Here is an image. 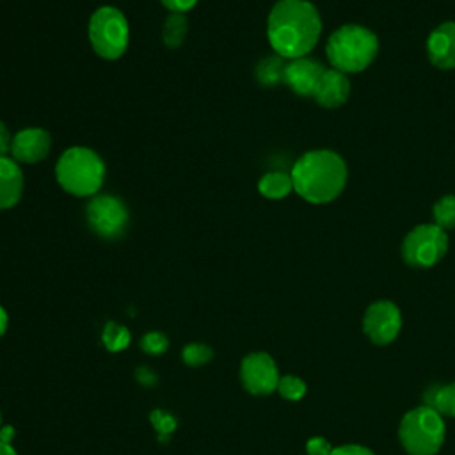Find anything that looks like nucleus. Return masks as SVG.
I'll return each mask as SVG.
<instances>
[{
  "label": "nucleus",
  "instance_id": "nucleus-25",
  "mask_svg": "<svg viewBox=\"0 0 455 455\" xmlns=\"http://www.w3.org/2000/svg\"><path fill=\"white\" fill-rule=\"evenodd\" d=\"M167 338L160 332H148L142 339H140V347L148 352V354H162L167 350Z\"/></svg>",
  "mask_w": 455,
  "mask_h": 455
},
{
  "label": "nucleus",
  "instance_id": "nucleus-2",
  "mask_svg": "<svg viewBox=\"0 0 455 455\" xmlns=\"http://www.w3.org/2000/svg\"><path fill=\"white\" fill-rule=\"evenodd\" d=\"M293 190L307 203L325 204L334 201L345 188L347 164L332 149H313L304 153L291 167Z\"/></svg>",
  "mask_w": 455,
  "mask_h": 455
},
{
  "label": "nucleus",
  "instance_id": "nucleus-7",
  "mask_svg": "<svg viewBox=\"0 0 455 455\" xmlns=\"http://www.w3.org/2000/svg\"><path fill=\"white\" fill-rule=\"evenodd\" d=\"M448 251V235L439 226L418 224L402 242V258L409 267L428 268L439 263Z\"/></svg>",
  "mask_w": 455,
  "mask_h": 455
},
{
  "label": "nucleus",
  "instance_id": "nucleus-5",
  "mask_svg": "<svg viewBox=\"0 0 455 455\" xmlns=\"http://www.w3.org/2000/svg\"><path fill=\"white\" fill-rule=\"evenodd\" d=\"M400 439L411 455H434L444 441V421L434 409L416 407L402 418Z\"/></svg>",
  "mask_w": 455,
  "mask_h": 455
},
{
  "label": "nucleus",
  "instance_id": "nucleus-3",
  "mask_svg": "<svg viewBox=\"0 0 455 455\" xmlns=\"http://www.w3.org/2000/svg\"><path fill=\"white\" fill-rule=\"evenodd\" d=\"M379 53L377 36L355 23L336 28L325 44V55L329 64L341 73H361L364 71Z\"/></svg>",
  "mask_w": 455,
  "mask_h": 455
},
{
  "label": "nucleus",
  "instance_id": "nucleus-31",
  "mask_svg": "<svg viewBox=\"0 0 455 455\" xmlns=\"http://www.w3.org/2000/svg\"><path fill=\"white\" fill-rule=\"evenodd\" d=\"M5 329H7V313H5V309L0 306V336L5 332Z\"/></svg>",
  "mask_w": 455,
  "mask_h": 455
},
{
  "label": "nucleus",
  "instance_id": "nucleus-13",
  "mask_svg": "<svg viewBox=\"0 0 455 455\" xmlns=\"http://www.w3.org/2000/svg\"><path fill=\"white\" fill-rule=\"evenodd\" d=\"M52 146V137L43 128H25L12 137L11 153L16 162L36 164L43 160Z\"/></svg>",
  "mask_w": 455,
  "mask_h": 455
},
{
  "label": "nucleus",
  "instance_id": "nucleus-14",
  "mask_svg": "<svg viewBox=\"0 0 455 455\" xmlns=\"http://www.w3.org/2000/svg\"><path fill=\"white\" fill-rule=\"evenodd\" d=\"M350 96V80L345 73L331 68L325 69L313 92L315 101L323 108H339Z\"/></svg>",
  "mask_w": 455,
  "mask_h": 455
},
{
  "label": "nucleus",
  "instance_id": "nucleus-28",
  "mask_svg": "<svg viewBox=\"0 0 455 455\" xmlns=\"http://www.w3.org/2000/svg\"><path fill=\"white\" fill-rule=\"evenodd\" d=\"M331 455H373L368 448L357 446V444H347V446H338L332 448Z\"/></svg>",
  "mask_w": 455,
  "mask_h": 455
},
{
  "label": "nucleus",
  "instance_id": "nucleus-9",
  "mask_svg": "<svg viewBox=\"0 0 455 455\" xmlns=\"http://www.w3.org/2000/svg\"><path fill=\"white\" fill-rule=\"evenodd\" d=\"M400 327L402 315L398 306H395L391 300H377L368 306L363 318V329L373 343H391L400 332Z\"/></svg>",
  "mask_w": 455,
  "mask_h": 455
},
{
  "label": "nucleus",
  "instance_id": "nucleus-15",
  "mask_svg": "<svg viewBox=\"0 0 455 455\" xmlns=\"http://www.w3.org/2000/svg\"><path fill=\"white\" fill-rule=\"evenodd\" d=\"M23 194V172L14 158L0 156V210L12 208Z\"/></svg>",
  "mask_w": 455,
  "mask_h": 455
},
{
  "label": "nucleus",
  "instance_id": "nucleus-34",
  "mask_svg": "<svg viewBox=\"0 0 455 455\" xmlns=\"http://www.w3.org/2000/svg\"><path fill=\"white\" fill-rule=\"evenodd\" d=\"M0 428H2V414H0Z\"/></svg>",
  "mask_w": 455,
  "mask_h": 455
},
{
  "label": "nucleus",
  "instance_id": "nucleus-30",
  "mask_svg": "<svg viewBox=\"0 0 455 455\" xmlns=\"http://www.w3.org/2000/svg\"><path fill=\"white\" fill-rule=\"evenodd\" d=\"M12 437H14V428H12L11 425H5V427L0 428V441H2V443L11 444Z\"/></svg>",
  "mask_w": 455,
  "mask_h": 455
},
{
  "label": "nucleus",
  "instance_id": "nucleus-4",
  "mask_svg": "<svg viewBox=\"0 0 455 455\" xmlns=\"http://www.w3.org/2000/svg\"><path fill=\"white\" fill-rule=\"evenodd\" d=\"M59 185L71 196H94L105 178V164L96 151L84 146L66 149L55 165Z\"/></svg>",
  "mask_w": 455,
  "mask_h": 455
},
{
  "label": "nucleus",
  "instance_id": "nucleus-22",
  "mask_svg": "<svg viewBox=\"0 0 455 455\" xmlns=\"http://www.w3.org/2000/svg\"><path fill=\"white\" fill-rule=\"evenodd\" d=\"M277 391L281 393L283 398L286 400H300L306 393V384L302 379L293 377V375H286L279 379L277 384Z\"/></svg>",
  "mask_w": 455,
  "mask_h": 455
},
{
  "label": "nucleus",
  "instance_id": "nucleus-12",
  "mask_svg": "<svg viewBox=\"0 0 455 455\" xmlns=\"http://www.w3.org/2000/svg\"><path fill=\"white\" fill-rule=\"evenodd\" d=\"M427 57L437 69L455 68V21L437 25L427 39Z\"/></svg>",
  "mask_w": 455,
  "mask_h": 455
},
{
  "label": "nucleus",
  "instance_id": "nucleus-29",
  "mask_svg": "<svg viewBox=\"0 0 455 455\" xmlns=\"http://www.w3.org/2000/svg\"><path fill=\"white\" fill-rule=\"evenodd\" d=\"M11 144H12V139L9 135V130L0 121V156H7V153L11 151Z\"/></svg>",
  "mask_w": 455,
  "mask_h": 455
},
{
  "label": "nucleus",
  "instance_id": "nucleus-11",
  "mask_svg": "<svg viewBox=\"0 0 455 455\" xmlns=\"http://www.w3.org/2000/svg\"><path fill=\"white\" fill-rule=\"evenodd\" d=\"M325 68L309 57H299L286 62L283 82L299 96H313Z\"/></svg>",
  "mask_w": 455,
  "mask_h": 455
},
{
  "label": "nucleus",
  "instance_id": "nucleus-33",
  "mask_svg": "<svg viewBox=\"0 0 455 455\" xmlns=\"http://www.w3.org/2000/svg\"><path fill=\"white\" fill-rule=\"evenodd\" d=\"M142 373H144V371H140V373H139V379H142ZM153 380H155V377L149 373V375H146V379H144L142 382H144V384H149V382H153Z\"/></svg>",
  "mask_w": 455,
  "mask_h": 455
},
{
  "label": "nucleus",
  "instance_id": "nucleus-8",
  "mask_svg": "<svg viewBox=\"0 0 455 455\" xmlns=\"http://www.w3.org/2000/svg\"><path fill=\"white\" fill-rule=\"evenodd\" d=\"M85 219L96 235L116 238L128 224V210L124 203L114 196H94L85 208Z\"/></svg>",
  "mask_w": 455,
  "mask_h": 455
},
{
  "label": "nucleus",
  "instance_id": "nucleus-21",
  "mask_svg": "<svg viewBox=\"0 0 455 455\" xmlns=\"http://www.w3.org/2000/svg\"><path fill=\"white\" fill-rule=\"evenodd\" d=\"M103 345L112 352L124 350L130 345V331L119 323L108 322L103 329Z\"/></svg>",
  "mask_w": 455,
  "mask_h": 455
},
{
  "label": "nucleus",
  "instance_id": "nucleus-23",
  "mask_svg": "<svg viewBox=\"0 0 455 455\" xmlns=\"http://www.w3.org/2000/svg\"><path fill=\"white\" fill-rule=\"evenodd\" d=\"M212 348L201 343H190L183 348V361L190 366H199L204 364L212 359Z\"/></svg>",
  "mask_w": 455,
  "mask_h": 455
},
{
  "label": "nucleus",
  "instance_id": "nucleus-32",
  "mask_svg": "<svg viewBox=\"0 0 455 455\" xmlns=\"http://www.w3.org/2000/svg\"><path fill=\"white\" fill-rule=\"evenodd\" d=\"M0 455H16V451L12 450V446H11V444H7V443H2V441H0Z\"/></svg>",
  "mask_w": 455,
  "mask_h": 455
},
{
  "label": "nucleus",
  "instance_id": "nucleus-27",
  "mask_svg": "<svg viewBox=\"0 0 455 455\" xmlns=\"http://www.w3.org/2000/svg\"><path fill=\"white\" fill-rule=\"evenodd\" d=\"M164 4V7H167L171 12H187L190 11L197 0H160Z\"/></svg>",
  "mask_w": 455,
  "mask_h": 455
},
{
  "label": "nucleus",
  "instance_id": "nucleus-24",
  "mask_svg": "<svg viewBox=\"0 0 455 455\" xmlns=\"http://www.w3.org/2000/svg\"><path fill=\"white\" fill-rule=\"evenodd\" d=\"M151 423L155 425V428L158 430L160 434V439H167V435L176 428V419L174 416L167 414V412H162V411H153L151 412Z\"/></svg>",
  "mask_w": 455,
  "mask_h": 455
},
{
  "label": "nucleus",
  "instance_id": "nucleus-17",
  "mask_svg": "<svg viewBox=\"0 0 455 455\" xmlns=\"http://www.w3.org/2000/svg\"><path fill=\"white\" fill-rule=\"evenodd\" d=\"M258 190L267 199H283L293 190V181L290 174L281 171H272L259 178Z\"/></svg>",
  "mask_w": 455,
  "mask_h": 455
},
{
  "label": "nucleus",
  "instance_id": "nucleus-16",
  "mask_svg": "<svg viewBox=\"0 0 455 455\" xmlns=\"http://www.w3.org/2000/svg\"><path fill=\"white\" fill-rule=\"evenodd\" d=\"M423 405L434 409L441 416H455V382L446 386H430L423 393Z\"/></svg>",
  "mask_w": 455,
  "mask_h": 455
},
{
  "label": "nucleus",
  "instance_id": "nucleus-6",
  "mask_svg": "<svg viewBox=\"0 0 455 455\" xmlns=\"http://www.w3.org/2000/svg\"><path fill=\"white\" fill-rule=\"evenodd\" d=\"M128 36V21L119 9L103 5L92 12L89 20V41L100 57L107 60L119 59L126 52Z\"/></svg>",
  "mask_w": 455,
  "mask_h": 455
},
{
  "label": "nucleus",
  "instance_id": "nucleus-1",
  "mask_svg": "<svg viewBox=\"0 0 455 455\" xmlns=\"http://www.w3.org/2000/svg\"><path fill=\"white\" fill-rule=\"evenodd\" d=\"M322 34V20L309 0H277L268 12L267 37L283 59L306 57Z\"/></svg>",
  "mask_w": 455,
  "mask_h": 455
},
{
  "label": "nucleus",
  "instance_id": "nucleus-20",
  "mask_svg": "<svg viewBox=\"0 0 455 455\" xmlns=\"http://www.w3.org/2000/svg\"><path fill=\"white\" fill-rule=\"evenodd\" d=\"M432 217L434 224L439 226L441 229H453L455 228V196L446 194L441 199L435 201L432 208Z\"/></svg>",
  "mask_w": 455,
  "mask_h": 455
},
{
  "label": "nucleus",
  "instance_id": "nucleus-26",
  "mask_svg": "<svg viewBox=\"0 0 455 455\" xmlns=\"http://www.w3.org/2000/svg\"><path fill=\"white\" fill-rule=\"evenodd\" d=\"M307 455H331L332 448L323 437H311L306 444Z\"/></svg>",
  "mask_w": 455,
  "mask_h": 455
},
{
  "label": "nucleus",
  "instance_id": "nucleus-10",
  "mask_svg": "<svg viewBox=\"0 0 455 455\" xmlns=\"http://www.w3.org/2000/svg\"><path fill=\"white\" fill-rule=\"evenodd\" d=\"M242 382L252 395H268L277 389L279 371L274 359L265 352L249 354L240 368Z\"/></svg>",
  "mask_w": 455,
  "mask_h": 455
},
{
  "label": "nucleus",
  "instance_id": "nucleus-18",
  "mask_svg": "<svg viewBox=\"0 0 455 455\" xmlns=\"http://www.w3.org/2000/svg\"><path fill=\"white\" fill-rule=\"evenodd\" d=\"M187 30H188L187 18L181 12H171V16L165 20L162 28V39L165 46L178 48L185 41Z\"/></svg>",
  "mask_w": 455,
  "mask_h": 455
},
{
  "label": "nucleus",
  "instance_id": "nucleus-19",
  "mask_svg": "<svg viewBox=\"0 0 455 455\" xmlns=\"http://www.w3.org/2000/svg\"><path fill=\"white\" fill-rule=\"evenodd\" d=\"M284 68H286V62L283 57H279V55L267 57L258 64L256 76H258L259 84H263V85H275V84L283 82Z\"/></svg>",
  "mask_w": 455,
  "mask_h": 455
}]
</instances>
